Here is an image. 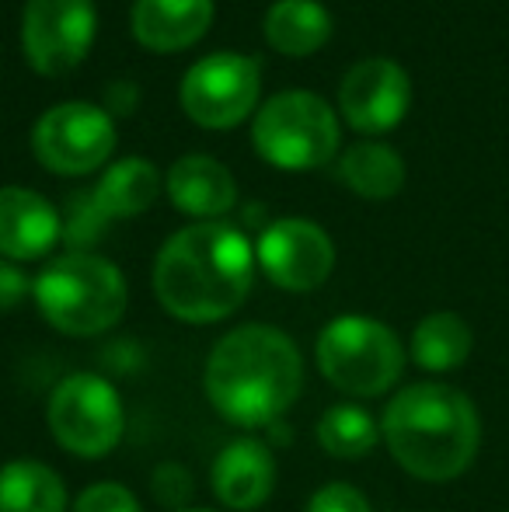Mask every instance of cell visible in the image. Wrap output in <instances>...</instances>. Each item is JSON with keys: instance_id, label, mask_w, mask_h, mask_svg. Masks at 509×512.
I'll return each mask as SVG.
<instances>
[{"instance_id": "1", "label": "cell", "mask_w": 509, "mask_h": 512, "mask_svg": "<svg viewBox=\"0 0 509 512\" xmlns=\"http://www.w3.org/2000/svg\"><path fill=\"white\" fill-rule=\"evenodd\" d=\"M255 244L224 220L189 223L154 258V297L182 324H220L234 317L255 286Z\"/></svg>"}, {"instance_id": "2", "label": "cell", "mask_w": 509, "mask_h": 512, "mask_svg": "<svg viewBox=\"0 0 509 512\" xmlns=\"http://www.w3.org/2000/svg\"><path fill=\"white\" fill-rule=\"evenodd\" d=\"M203 394L224 422L245 432L279 425L304 394V356L276 324L248 321L213 342Z\"/></svg>"}, {"instance_id": "3", "label": "cell", "mask_w": 509, "mask_h": 512, "mask_svg": "<svg viewBox=\"0 0 509 512\" xmlns=\"http://www.w3.org/2000/svg\"><path fill=\"white\" fill-rule=\"evenodd\" d=\"M381 439L394 464L415 481H457L482 450L478 405L454 384L419 380L391 394L381 415Z\"/></svg>"}, {"instance_id": "4", "label": "cell", "mask_w": 509, "mask_h": 512, "mask_svg": "<svg viewBox=\"0 0 509 512\" xmlns=\"http://www.w3.org/2000/svg\"><path fill=\"white\" fill-rule=\"evenodd\" d=\"M32 300L53 331L67 338H98L123 321L129 283L116 262L95 251H63L35 276Z\"/></svg>"}, {"instance_id": "5", "label": "cell", "mask_w": 509, "mask_h": 512, "mask_svg": "<svg viewBox=\"0 0 509 512\" xmlns=\"http://www.w3.org/2000/svg\"><path fill=\"white\" fill-rule=\"evenodd\" d=\"M314 363L346 398H381L398 387L408 349L391 324L367 314H339L318 331Z\"/></svg>"}, {"instance_id": "6", "label": "cell", "mask_w": 509, "mask_h": 512, "mask_svg": "<svg viewBox=\"0 0 509 512\" xmlns=\"http://www.w3.org/2000/svg\"><path fill=\"white\" fill-rule=\"evenodd\" d=\"M252 143L255 154L279 171H318L339 154V115L314 91H279L258 105Z\"/></svg>"}, {"instance_id": "7", "label": "cell", "mask_w": 509, "mask_h": 512, "mask_svg": "<svg viewBox=\"0 0 509 512\" xmlns=\"http://www.w3.org/2000/svg\"><path fill=\"white\" fill-rule=\"evenodd\" d=\"M46 429L70 457L105 460L126 436L123 394L102 373H67L46 401Z\"/></svg>"}, {"instance_id": "8", "label": "cell", "mask_w": 509, "mask_h": 512, "mask_svg": "<svg viewBox=\"0 0 509 512\" xmlns=\"http://www.w3.org/2000/svg\"><path fill=\"white\" fill-rule=\"evenodd\" d=\"M262 95V67L245 53H210L185 70L178 84L182 112L199 129L224 133L258 112Z\"/></svg>"}, {"instance_id": "9", "label": "cell", "mask_w": 509, "mask_h": 512, "mask_svg": "<svg viewBox=\"0 0 509 512\" xmlns=\"http://www.w3.org/2000/svg\"><path fill=\"white\" fill-rule=\"evenodd\" d=\"M32 154L60 178L102 171L116 154V122L95 102H60L35 119Z\"/></svg>"}, {"instance_id": "10", "label": "cell", "mask_w": 509, "mask_h": 512, "mask_svg": "<svg viewBox=\"0 0 509 512\" xmlns=\"http://www.w3.org/2000/svg\"><path fill=\"white\" fill-rule=\"evenodd\" d=\"M98 35V11L91 0H25L21 49L35 74L63 77L88 60Z\"/></svg>"}, {"instance_id": "11", "label": "cell", "mask_w": 509, "mask_h": 512, "mask_svg": "<svg viewBox=\"0 0 509 512\" xmlns=\"http://www.w3.org/2000/svg\"><path fill=\"white\" fill-rule=\"evenodd\" d=\"M255 262L279 290L311 293L325 286L335 272V241L321 223L304 216H283L258 234Z\"/></svg>"}, {"instance_id": "12", "label": "cell", "mask_w": 509, "mask_h": 512, "mask_svg": "<svg viewBox=\"0 0 509 512\" xmlns=\"http://www.w3.org/2000/svg\"><path fill=\"white\" fill-rule=\"evenodd\" d=\"M412 108V77L401 63L370 56L346 70L339 84V112L349 129L367 136L391 133Z\"/></svg>"}, {"instance_id": "13", "label": "cell", "mask_w": 509, "mask_h": 512, "mask_svg": "<svg viewBox=\"0 0 509 512\" xmlns=\"http://www.w3.org/2000/svg\"><path fill=\"white\" fill-rule=\"evenodd\" d=\"M279 467L272 446L258 436H238L213 457L210 488L217 502L231 512H258L276 492Z\"/></svg>"}, {"instance_id": "14", "label": "cell", "mask_w": 509, "mask_h": 512, "mask_svg": "<svg viewBox=\"0 0 509 512\" xmlns=\"http://www.w3.org/2000/svg\"><path fill=\"white\" fill-rule=\"evenodd\" d=\"M63 241V213L42 192L0 185V258L42 262Z\"/></svg>"}, {"instance_id": "15", "label": "cell", "mask_w": 509, "mask_h": 512, "mask_svg": "<svg viewBox=\"0 0 509 512\" xmlns=\"http://www.w3.org/2000/svg\"><path fill=\"white\" fill-rule=\"evenodd\" d=\"M164 192L178 213L192 216V223L220 220L238 203V182L231 168L210 154H185L164 175Z\"/></svg>"}, {"instance_id": "16", "label": "cell", "mask_w": 509, "mask_h": 512, "mask_svg": "<svg viewBox=\"0 0 509 512\" xmlns=\"http://www.w3.org/2000/svg\"><path fill=\"white\" fill-rule=\"evenodd\" d=\"M213 0H136L129 32L147 53H185L213 25Z\"/></svg>"}, {"instance_id": "17", "label": "cell", "mask_w": 509, "mask_h": 512, "mask_svg": "<svg viewBox=\"0 0 509 512\" xmlns=\"http://www.w3.org/2000/svg\"><path fill=\"white\" fill-rule=\"evenodd\" d=\"M332 11L321 0H276L262 18L265 42L279 56H314L332 39Z\"/></svg>"}, {"instance_id": "18", "label": "cell", "mask_w": 509, "mask_h": 512, "mask_svg": "<svg viewBox=\"0 0 509 512\" xmlns=\"http://www.w3.org/2000/svg\"><path fill=\"white\" fill-rule=\"evenodd\" d=\"M475 349V331L457 310H429L408 338V356L419 370L443 377L468 363Z\"/></svg>"}, {"instance_id": "19", "label": "cell", "mask_w": 509, "mask_h": 512, "mask_svg": "<svg viewBox=\"0 0 509 512\" xmlns=\"http://www.w3.org/2000/svg\"><path fill=\"white\" fill-rule=\"evenodd\" d=\"M91 192H95V203L102 206L109 220H133L161 199L164 178L157 164L147 161V157H123V161L109 164L102 171Z\"/></svg>"}, {"instance_id": "20", "label": "cell", "mask_w": 509, "mask_h": 512, "mask_svg": "<svg viewBox=\"0 0 509 512\" xmlns=\"http://www.w3.org/2000/svg\"><path fill=\"white\" fill-rule=\"evenodd\" d=\"M335 171H339V182L346 185L353 196L374 199V203L394 199L405 189V178H408L401 154L381 140H363V143H353L349 150H342Z\"/></svg>"}, {"instance_id": "21", "label": "cell", "mask_w": 509, "mask_h": 512, "mask_svg": "<svg viewBox=\"0 0 509 512\" xmlns=\"http://www.w3.org/2000/svg\"><path fill=\"white\" fill-rule=\"evenodd\" d=\"M0 512H70L60 471L35 457L0 464Z\"/></svg>"}, {"instance_id": "22", "label": "cell", "mask_w": 509, "mask_h": 512, "mask_svg": "<svg viewBox=\"0 0 509 512\" xmlns=\"http://www.w3.org/2000/svg\"><path fill=\"white\" fill-rule=\"evenodd\" d=\"M314 439L318 446L335 460H363L377 450L381 439V418H374L367 408L342 401L321 411L318 425H314Z\"/></svg>"}, {"instance_id": "23", "label": "cell", "mask_w": 509, "mask_h": 512, "mask_svg": "<svg viewBox=\"0 0 509 512\" xmlns=\"http://www.w3.org/2000/svg\"><path fill=\"white\" fill-rule=\"evenodd\" d=\"M105 223H109V216L95 203V192H81L70 199L67 213H63V241L70 244V251H88Z\"/></svg>"}, {"instance_id": "24", "label": "cell", "mask_w": 509, "mask_h": 512, "mask_svg": "<svg viewBox=\"0 0 509 512\" xmlns=\"http://www.w3.org/2000/svg\"><path fill=\"white\" fill-rule=\"evenodd\" d=\"M70 512H143V506L119 481H95L70 502Z\"/></svg>"}, {"instance_id": "25", "label": "cell", "mask_w": 509, "mask_h": 512, "mask_svg": "<svg viewBox=\"0 0 509 512\" xmlns=\"http://www.w3.org/2000/svg\"><path fill=\"white\" fill-rule=\"evenodd\" d=\"M150 488H154V499L161 502V506H168L171 512L189 509V499H192V492H196V485H192V474L185 471L182 464H175V460L154 467Z\"/></svg>"}, {"instance_id": "26", "label": "cell", "mask_w": 509, "mask_h": 512, "mask_svg": "<svg viewBox=\"0 0 509 512\" xmlns=\"http://www.w3.org/2000/svg\"><path fill=\"white\" fill-rule=\"evenodd\" d=\"M304 512H374L370 509V499L349 481H328L318 492L307 499Z\"/></svg>"}, {"instance_id": "27", "label": "cell", "mask_w": 509, "mask_h": 512, "mask_svg": "<svg viewBox=\"0 0 509 512\" xmlns=\"http://www.w3.org/2000/svg\"><path fill=\"white\" fill-rule=\"evenodd\" d=\"M32 283L35 279H28V272L18 262L0 258V314H11L25 304L32 297Z\"/></svg>"}, {"instance_id": "28", "label": "cell", "mask_w": 509, "mask_h": 512, "mask_svg": "<svg viewBox=\"0 0 509 512\" xmlns=\"http://www.w3.org/2000/svg\"><path fill=\"white\" fill-rule=\"evenodd\" d=\"M105 112L116 119V115H133L136 108H140V88H136L133 81H112L109 88H105Z\"/></svg>"}, {"instance_id": "29", "label": "cell", "mask_w": 509, "mask_h": 512, "mask_svg": "<svg viewBox=\"0 0 509 512\" xmlns=\"http://www.w3.org/2000/svg\"><path fill=\"white\" fill-rule=\"evenodd\" d=\"M182 512H220V509H210V506H189V509H182Z\"/></svg>"}]
</instances>
